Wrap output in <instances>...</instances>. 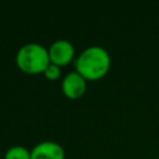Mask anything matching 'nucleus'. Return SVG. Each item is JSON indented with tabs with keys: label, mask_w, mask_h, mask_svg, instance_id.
Returning <instances> with one entry per match:
<instances>
[{
	"label": "nucleus",
	"mask_w": 159,
	"mask_h": 159,
	"mask_svg": "<svg viewBox=\"0 0 159 159\" xmlns=\"http://www.w3.org/2000/svg\"><path fill=\"white\" fill-rule=\"evenodd\" d=\"M75 66L76 71L86 80H99L111 67V56L102 46H89L78 55Z\"/></svg>",
	"instance_id": "1"
},
{
	"label": "nucleus",
	"mask_w": 159,
	"mask_h": 159,
	"mask_svg": "<svg viewBox=\"0 0 159 159\" xmlns=\"http://www.w3.org/2000/svg\"><path fill=\"white\" fill-rule=\"evenodd\" d=\"M50 63L48 50L41 43H25L19 48L16 53V65L25 73H43Z\"/></svg>",
	"instance_id": "2"
},
{
	"label": "nucleus",
	"mask_w": 159,
	"mask_h": 159,
	"mask_svg": "<svg viewBox=\"0 0 159 159\" xmlns=\"http://www.w3.org/2000/svg\"><path fill=\"white\" fill-rule=\"evenodd\" d=\"M47 50H48L50 62L57 66L67 65L68 62L72 61L75 56V47L72 42L63 39H60L52 42Z\"/></svg>",
	"instance_id": "3"
},
{
	"label": "nucleus",
	"mask_w": 159,
	"mask_h": 159,
	"mask_svg": "<svg viewBox=\"0 0 159 159\" xmlns=\"http://www.w3.org/2000/svg\"><path fill=\"white\" fill-rule=\"evenodd\" d=\"M86 81L87 80L82 75H80L77 71H72L67 73L62 80V83H61L62 92L68 98H72V99L80 98L86 92V87H87Z\"/></svg>",
	"instance_id": "4"
},
{
	"label": "nucleus",
	"mask_w": 159,
	"mask_h": 159,
	"mask_svg": "<svg viewBox=\"0 0 159 159\" xmlns=\"http://www.w3.org/2000/svg\"><path fill=\"white\" fill-rule=\"evenodd\" d=\"M31 159H65V149L56 142L43 140L31 149Z\"/></svg>",
	"instance_id": "5"
},
{
	"label": "nucleus",
	"mask_w": 159,
	"mask_h": 159,
	"mask_svg": "<svg viewBox=\"0 0 159 159\" xmlns=\"http://www.w3.org/2000/svg\"><path fill=\"white\" fill-rule=\"evenodd\" d=\"M5 159H31V150L22 145H12L5 152Z\"/></svg>",
	"instance_id": "6"
},
{
	"label": "nucleus",
	"mask_w": 159,
	"mask_h": 159,
	"mask_svg": "<svg viewBox=\"0 0 159 159\" xmlns=\"http://www.w3.org/2000/svg\"><path fill=\"white\" fill-rule=\"evenodd\" d=\"M43 75H45V77H46L47 80L55 81V80H57V78L61 76V68H60V66H57V65L50 63V65L46 67V70L43 71Z\"/></svg>",
	"instance_id": "7"
}]
</instances>
